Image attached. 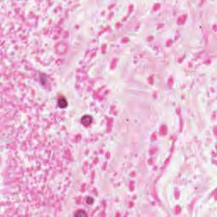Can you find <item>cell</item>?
Instances as JSON below:
<instances>
[{"label": "cell", "mask_w": 217, "mask_h": 217, "mask_svg": "<svg viewBox=\"0 0 217 217\" xmlns=\"http://www.w3.org/2000/svg\"><path fill=\"white\" fill-rule=\"evenodd\" d=\"M92 120H93L92 116H88V115H86V116H84L82 119H81V121H82V125H84V126H88V125H90L92 122Z\"/></svg>", "instance_id": "1"}, {"label": "cell", "mask_w": 217, "mask_h": 217, "mask_svg": "<svg viewBox=\"0 0 217 217\" xmlns=\"http://www.w3.org/2000/svg\"><path fill=\"white\" fill-rule=\"evenodd\" d=\"M68 105V103H67V101L65 100V99H64V98H62V99H59V106L60 107V108H66V106Z\"/></svg>", "instance_id": "2"}, {"label": "cell", "mask_w": 217, "mask_h": 217, "mask_svg": "<svg viewBox=\"0 0 217 217\" xmlns=\"http://www.w3.org/2000/svg\"><path fill=\"white\" fill-rule=\"evenodd\" d=\"M76 216H87V213L84 212L83 210H78L77 212L76 213Z\"/></svg>", "instance_id": "3"}]
</instances>
